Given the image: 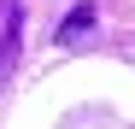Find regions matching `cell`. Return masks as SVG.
Here are the masks:
<instances>
[{
  "mask_svg": "<svg viewBox=\"0 0 135 129\" xmlns=\"http://www.w3.org/2000/svg\"><path fill=\"white\" fill-rule=\"evenodd\" d=\"M94 18H100V12H94V6H88V0H82V6H76L71 18H65V24H59V41H82L88 29H94Z\"/></svg>",
  "mask_w": 135,
  "mask_h": 129,
  "instance_id": "cell-2",
  "label": "cell"
},
{
  "mask_svg": "<svg viewBox=\"0 0 135 129\" xmlns=\"http://www.w3.org/2000/svg\"><path fill=\"white\" fill-rule=\"evenodd\" d=\"M18 53H24V6L6 0V29H0V82L18 71Z\"/></svg>",
  "mask_w": 135,
  "mask_h": 129,
  "instance_id": "cell-1",
  "label": "cell"
}]
</instances>
